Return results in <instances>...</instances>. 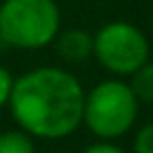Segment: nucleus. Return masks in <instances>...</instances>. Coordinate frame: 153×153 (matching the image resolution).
Instances as JSON below:
<instances>
[{
	"instance_id": "obj_1",
	"label": "nucleus",
	"mask_w": 153,
	"mask_h": 153,
	"mask_svg": "<svg viewBox=\"0 0 153 153\" xmlns=\"http://www.w3.org/2000/svg\"><path fill=\"white\" fill-rule=\"evenodd\" d=\"M83 92L74 74L61 68H38L14 79L9 108L25 133L59 140L83 122Z\"/></svg>"
},
{
	"instance_id": "obj_2",
	"label": "nucleus",
	"mask_w": 153,
	"mask_h": 153,
	"mask_svg": "<svg viewBox=\"0 0 153 153\" xmlns=\"http://www.w3.org/2000/svg\"><path fill=\"white\" fill-rule=\"evenodd\" d=\"M61 14L54 0H5L0 5L2 45L38 50L59 34Z\"/></svg>"
},
{
	"instance_id": "obj_3",
	"label": "nucleus",
	"mask_w": 153,
	"mask_h": 153,
	"mask_svg": "<svg viewBox=\"0 0 153 153\" xmlns=\"http://www.w3.org/2000/svg\"><path fill=\"white\" fill-rule=\"evenodd\" d=\"M137 117V97L128 83L101 81L83 99V122L101 140L124 135Z\"/></svg>"
},
{
	"instance_id": "obj_4",
	"label": "nucleus",
	"mask_w": 153,
	"mask_h": 153,
	"mask_svg": "<svg viewBox=\"0 0 153 153\" xmlns=\"http://www.w3.org/2000/svg\"><path fill=\"white\" fill-rule=\"evenodd\" d=\"M92 54L106 70L115 74H133L149 61V41L135 25L115 20L92 36Z\"/></svg>"
},
{
	"instance_id": "obj_5",
	"label": "nucleus",
	"mask_w": 153,
	"mask_h": 153,
	"mask_svg": "<svg viewBox=\"0 0 153 153\" xmlns=\"http://www.w3.org/2000/svg\"><path fill=\"white\" fill-rule=\"evenodd\" d=\"M56 52L61 59L70 63L86 61L92 56V36L83 29H65V32L56 34Z\"/></svg>"
},
{
	"instance_id": "obj_6",
	"label": "nucleus",
	"mask_w": 153,
	"mask_h": 153,
	"mask_svg": "<svg viewBox=\"0 0 153 153\" xmlns=\"http://www.w3.org/2000/svg\"><path fill=\"white\" fill-rule=\"evenodd\" d=\"M128 86L140 101L153 104V61H144L133 72V79H131Z\"/></svg>"
},
{
	"instance_id": "obj_7",
	"label": "nucleus",
	"mask_w": 153,
	"mask_h": 153,
	"mask_svg": "<svg viewBox=\"0 0 153 153\" xmlns=\"http://www.w3.org/2000/svg\"><path fill=\"white\" fill-rule=\"evenodd\" d=\"M0 153H34V142L25 131H7L0 135Z\"/></svg>"
},
{
	"instance_id": "obj_8",
	"label": "nucleus",
	"mask_w": 153,
	"mask_h": 153,
	"mask_svg": "<svg viewBox=\"0 0 153 153\" xmlns=\"http://www.w3.org/2000/svg\"><path fill=\"white\" fill-rule=\"evenodd\" d=\"M133 149H135V153H153V124L142 126L137 131Z\"/></svg>"
},
{
	"instance_id": "obj_9",
	"label": "nucleus",
	"mask_w": 153,
	"mask_h": 153,
	"mask_svg": "<svg viewBox=\"0 0 153 153\" xmlns=\"http://www.w3.org/2000/svg\"><path fill=\"white\" fill-rule=\"evenodd\" d=\"M11 86H14V76L9 74V70L0 68V108L7 106V101H9Z\"/></svg>"
},
{
	"instance_id": "obj_10",
	"label": "nucleus",
	"mask_w": 153,
	"mask_h": 153,
	"mask_svg": "<svg viewBox=\"0 0 153 153\" xmlns=\"http://www.w3.org/2000/svg\"><path fill=\"white\" fill-rule=\"evenodd\" d=\"M83 153H124V151L110 142H97V144H90Z\"/></svg>"
},
{
	"instance_id": "obj_11",
	"label": "nucleus",
	"mask_w": 153,
	"mask_h": 153,
	"mask_svg": "<svg viewBox=\"0 0 153 153\" xmlns=\"http://www.w3.org/2000/svg\"><path fill=\"white\" fill-rule=\"evenodd\" d=\"M0 48H2V38H0Z\"/></svg>"
}]
</instances>
